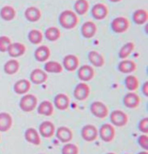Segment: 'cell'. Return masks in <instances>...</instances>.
I'll use <instances>...</instances> for the list:
<instances>
[{"instance_id":"cell-22","label":"cell","mask_w":148,"mask_h":154,"mask_svg":"<svg viewBox=\"0 0 148 154\" xmlns=\"http://www.w3.org/2000/svg\"><path fill=\"white\" fill-rule=\"evenodd\" d=\"M137 69V64L131 60L125 59L119 63L118 69L123 74H130L134 72Z\"/></svg>"},{"instance_id":"cell-7","label":"cell","mask_w":148,"mask_h":154,"mask_svg":"<svg viewBox=\"0 0 148 154\" xmlns=\"http://www.w3.org/2000/svg\"><path fill=\"white\" fill-rule=\"evenodd\" d=\"M81 136L87 142H92L97 138L98 130L93 125H86L82 129Z\"/></svg>"},{"instance_id":"cell-8","label":"cell","mask_w":148,"mask_h":154,"mask_svg":"<svg viewBox=\"0 0 148 154\" xmlns=\"http://www.w3.org/2000/svg\"><path fill=\"white\" fill-rule=\"evenodd\" d=\"M94 18L97 20H102L108 15V7L102 3H97L93 7L91 11Z\"/></svg>"},{"instance_id":"cell-6","label":"cell","mask_w":148,"mask_h":154,"mask_svg":"<svg viewBox=\"0 0 148 154\" xmlns=\"http://www.w3.org/2000/svg\"><path fill=\"white\" fill-rule=\"evenodd\" d=\"M100 136L102 140L104 142H111L115 136V130L114 127L109 123L102 125L100 129Z\"/></svg>"},{"instance_id":"cell-9","label":"cell","mask_w":148,"mask_h":154,"mask_svg":"<svg viewBox=\"0 0 148 154\" xmlns=\"http://www.w3.org/2000/svg\"><path fill=\"white\" fill-rule=\"evenodd\" d=\"M90 94V88L85 83H79L76 86L74 91V96L79 101H83L87 99Z\"/></svg>"},{"instance_id":"cell-41","label":"cell","mask_w":148,"mask_h":154,"mask_svg":"<svg viewBox=\"0 0 148 154\" xmlns=\"http://www.w3.org/2000/svg\"><path fill=\"white\" fill-rule=\"evenodd\" d=\"M112 2H114V3H116V2H120L122 0H109Z\"/></svg>"},{"instance_id":"cell-25","label":"cell","mask_w":148,"mask_h":154,"mask_svg":"<svg viewBox=\"0 0 148 154\" xmlns=\"http://www.w3.org/2000/svg\"><path fill=\"white\" fill-rule=\"evenodd\" d=\"M88 59L94 66L96 67H101L105 63L104 57L95 51H92L89 53Z\"/></svg>"},{"instance_id":"cell-21","label":"cell","mask_w":148,"mask_h":154,"mask_svg":"<svg viewBox=\"0 0 148 154\" xmlns=\"http://www.w3.org/2000/svg\"><path fill=\"white\" fill-rule=\"evenodd\" d=\"M31 88V84L29 81L22 79L17 81L14 85V91L17 94H23L28 92Z\"/></svg>"},{"instance_id":"cell-32","label":"cell","mask_w":148,"mask_h":154,"mask_svg":"<svg viewBox=\"0 0 148 154\" xmlns=\"http://www.w3.org/2000/svg\"><path fill=\"white\" fill-rule=\"evenodd\" d=\"M0 15L2 19L6 21L12 20L15 17V10L11 6H5L1 9Z\"/></svg>"},{"instance_id":"cell-10","label":"cell","mask_w":148,"mask_h":154,"mask_svg":"<svg viewBox=\"0 0 148 154\" xmlns=\"http://www.w3.org/2000/svg\"><path fill=\"white\" fill-rule=\"evenodd\" d=\"M63 66L68 71L72 72L78 69L79 65V60L75 54H68L63 59Z\"/></svg>"},{"instance_id":"cell-43","label":"cell","mask_w":148,"mask_h":154,"mask_svg":"<svg viewBox=\"0 0 148 154\" xmlns=\"http://www.w3.org/2000/svg\"><path fill=\"white\" fill-rule=\"evenodd\" d=\"M115 154V153H113V152H109V153H108V154Z\"/></svg>"},{"instance_id":"cell-5","label":"cell","mask_w":148,"mask_h":154,"mask_svg":"<svg viewBox=\"0 0 148 154\" xmlns=\"http://www.w3.org/2000/svg\"><path fill=\"white\" fill-rule=\"evenodd\" d=\"M112 123L117 127H123L128 122V116L121 110H114L110 116Z\"/></svg>"},{"instance_id":"cell-11","label":"cell","mask_w":148,"mask_h":154,"mask_svg":"<svg viewBox=\"0 0 148 154\" xmlns=\"http://www.w3.org/2000/svg\"><path fill=\"white\" fill-rule=\"evenodd\" d=\"M94 76V71L93 68L89 65H83L78 69V78L80 80L82 81H90L93 78Z\"/></svg>"},{"instance_id":"cell-39","label":"cell","mask_w":148,"mask_h":154,"mask_svg":"<svg viewBox=\"0 0 148 154\" xmlns=\"http://www.w3.org/2000/svg\"><path fill=\"white\" fill-rule=\"evenodd\" d=\"M138 143L143 149L147 151L148 149V137L146 134L140 136L138 138Z\"/></svg>"},{"instance_id":"cell-31","label":"cell","mask_w":148,"mask_h":154,"mask_svg":"<svg viewBox=\"0 0 148 154\" xmlns=\"http://www.w3.org/2000/svg\"><path fill=\"white\" fill-rule=\"evenodd\" d=\"M45 70L49 73L59 74L62 72L63 68L62 65L56 61H49L45 63L44 66Z\"/></svg>"},{"instance_id":"cell-44","label":"cell","mask_w":148,"mask_h":154,"mask_svg":"<svg viewBox=\"0 0 148 154\" xmlns=\"http://www.w3.org/2000/svg\"></svg>"},{"instance_id":"cell-40","label":"cell","mask_w":148,"mask_h":154,"mask_svg":"<svg viewBox=\"0 0 148 154\" xmlns=\"http://www.w3.org/2000/svg\"><path fill=\"white\" fill-rule=\"evenodd\" d=\"M142 93L143 94L148 97V82L146 81L142 86Z\"/></svg>"},{"instance_id":"cell-30","label":"cell","mask_w":148,"mask_h":154,"mask_svg":"<svg viewBox=\"0 0 148 154\" xmlns=\"http://www.w3.org/2000/svg\"><path fill=\"white\" fill-rule=\"evenodd\" d=\"M20 64L18 61L15 59L9 60L7 62L4 67V71L8 75H14L19 69Z\"/></svg>"},{"instance_id":"cell-13","label":"cell","mask_w":148,"mask_h":154,"mask_svg":"<svg viewBox=\"0 0 148 154\" xmlns=\"http://www.w3.org/2000/svg\"><path fill=\"white\" fill-rule=\"evenodd\" d=\"M30 80L35 85H41L47 80V75L45 71L40 69H35L30 74Z\"/></svg>"},{"instance_id":"cell-17","label":"cell","mask_w":148,"mask_h":154,"mask_svg":"<svg viewBox=\"0 0 148 154\" xmlns=\"http://www.w3.org/2000/svg\"><path fill=\"white\" fill-rule=\"evenodd\" d=\"M50 50L47 45H41L38 47L34 52L35 59L39 62H45L49 59L50 56Z\"/></svg>"},{"instance_id":"cell-18","label":"cell","mask_w":148,"mask_h":154,"mask_svg":"<svg viewBox=\"0 0 148 154\" xmlns=\"http://www.w3.org/2000/svg\"><path fill=\"white\" fill-rule=\"evenodd\" d=\"M54 103L56 108L59 110L63 111L68 108L70 100L66 94L60 93L55 96Z\"/></svg>"},{"instance_id":"cell-33","label":"cell","mask_w":148,"mask_h":154,"mask_svg":"<svg viewBox=\"0 0 148 154\" xmlns=\"http://www.w3.org/2000/svg\"><path fill=\"white\" fill-rule=\"evenodd\" d=\"M135 48V45L132 42H128L125 44L120 48L119 52V56L120 59H125L128 57L133 52Z\"/></svg>"},{"instance_id":"cell-28","label":"cell","mask_w":148,"mask_h":154,"mask_svg":"<svg viewBox=\"0 0 148 154\" xmlns=\"http://www.w3.org/2000/svg\"><path fill=\"white\" fill-rule=\"evenodd\" d=\"M45 36L48 41L55 42L60 38L61 31L56 27H50L45 30Z\"/></svg>"},{"instance_id":"cell-26","label":"cell","mask_w":148,"mask_h":154,"mask_svg":"<svg viewBox=\"0 0 148 154\" xmlns=\"http://www.w3.org/2000/svg\"><path fill=\"white\" fill-rule=\"evenodd\" d=\"M134 22L138 25H142L148 21V14L146 11L139 9L135 11L133 15Z\"/></svg>"},{"instance_id":"cell-2","label":"cell","mask_w":148,"mask_h":154,"mask_svg":"<svg viewBox=\"0 0 148 154\" xmlns=\"http://www.w3.org/2000/svg\"><path fill=\"white\" fill-rule=\"evenodd\" d=\"M37 98L33 94H28L24 95L21 99L19 106L24 112H30L35 109L37 106Z\"/></svg>"},{"instance_id":"cell-16","label":"cell","mask_w":148,"mask_h":154,"mask_svg":"<svg viewBox=\"0 0 148 154\" xmlns=\"http://www.w3.org/2000/svg\"><path fill=\"white\" fill-rule=\"evenodd\" d=\"M123 103L127 108H137L140 103V97L135 93H128L123 99Z\"/></svg>"},{"instance_id":"cell-34","label":"cell","mask_w":148,"mask_h":154,"mask_svg":"<svg viewBox=\"0 0 148 154\" xmlns=\"http://www.w3.org/2000/svg\"><path fill=\"white\" fill-rule=\"evenodd\" d=\"M140 85L138 78L134 75H128L125 79V85L126 88L130 91H136Z\"/></svg>"},{"instance_id":"cell-14","label":"cell","mask_w":148,"mask_h":154,"mask_svg":"<svg viewBox=\"0 0 148 154\" xmlns=\"http://www.w3.org/2000/svg\"><path fill=\"white\" fill-rule=\"evenodd\" d=\"M39 131L43 137L50 138L55 134V125L52 122L44 121L40 125Z\"/></svg>"},{"instance_id":"cell-29","label":"cell","mask_w":148,"mask_h":154,"mask_svg":"<svg viewBox=\"0 0 148 154\" xmlns=\"http://www.w3.org/2000/svg\"><path fill=\"white\" fill-rule=\"evenodd\" d=\"M74 7L75 12L79 15H84L89 11V3L87 0H77Z\"/></svg>"},{"instance_id":"cell-15","label":"cell","mask_w":148,"mask_h":154,"mask_svg":"<svg viewBox=\"0 0 148 154\" xmlns=\"http://www.w3.org/2000/svg\"><path fill=\"white\" fill-rule=\"evenodd\" d=\"M26 51V46L23 44L15 42L9 46L8 52L9 55L12 57H18L23 56Z\"/></svg>"},{"instance_id":"cell-42","label":"cell","mask_w":148,"mask_h":154,"mask_svg":"<svg viewBox=\"0 0 148 154\" xmlns=\"http://www.w3.org/2000/svg\"><path fill=\"white\" fill-rule=\"evenodd\" d=\"M138 154H148V153L147 151H142Z\"/></svg>"},{"instance_id":"cell-24","label":"cell","mask_w":148,"mask_h":154,"mask_svg":"<svg viewBox=\"0 0 148 154\" xmlns=\"http://www.w3.org/2000/svg\"><path fill=\"white\" fill-rule=\"evenodd\" d=\"M12 125V116L7 112L0 113V131L5 132L11 129Z\"/></svg>"},{"instance_id":"cell-36","label":"cell","mask_w":148,"mask_h":154,"mask_svg":"<svg viewBox=\"0 0 148 154\" xmlns=\"http://www.w3.org/2000/svg\"><path fill=\"white\" fill-rule=\"evenodd\" d=\"M79 148L75 144L68 143L62 148V154H78Z\"/></svg>"},{"instance_id":"cell-1","label":"cell","mask_w":148,"mask_h":154,"mask_svg":"<svg viewBox=\"0 0 148 154\" xmlns=\"http://www.w3.org/2000/svg\"><path fill=\"white\" fill-rule=\"evenodd\" d=\"M59 22L61 26L65 29L71 30L78 24L79 19L77 14L71 10H65L59 16Z\"/></svg>"},{"instance_id":"cell-35","label":"cell","mask_w":148,"mask_h":154,"mask_svg":"<svg viewBox=\"0 0 148 154\" xmlns=\"http://www.w3.org/2000/svg\"><path fill=\"white\" fill-rule=\"evenodd\" d=\"M28 38L31 44L34 45H38L43 40V34L40 30L33 29L29 32Z\"/></svg>"},{"instance_id":"cell-20","label":"cell","mask_w":148,"mask_h":154,"mask_svg":"<svg viewBox=\"0 0 148 154\" xmlns=\"http://www.w3.org/2000/svg\"><path fill=\"white\" fill-rule=\"evenodd\" d=\"M42 14L39 8L35 7H30L27 8L24 12L26 19L32 23L37 22L41 19Z\"/></svg>"},{"instance_id":"cell-27","label":"cell","mask_w":148,"mask_h":154,"mask_svg":"<svg viewBox=\"0 0 148 154\" xmlns=\"http://www.w3.org/2000/svg\"><path fill=\"white\" fill-rule=\"evenodd\" d=\"M53 111L54 108L52 103L47 100L41 103L38 107V114L42 116H52L53 113Z\"/></svg>"},{"instance_id":"cell-19","label":"cell","mask_w":148,"mask_h":154,"mask_svg":"<svg viewBox=\"0 0 148 154\" xmlns=\"http://www.w3.org/2000/svg\"><path fill=\"white\" fill-rule=\"evenodd\" d=\"M56 137L61 142L67 143L72 139L73 134L68 128L62 126L57 129L56 131Z\"/></svg>"},{"instance_id":"cell-23","label":"cell","mask_w":148,"mask_h":154,"mask_svg":"<svg viewBox=\"0 0 148 154\" xmlns=\"http://www.w3.org/2000/svg\"><path fill=\"white\" fill-rule=\"evenodd\" d=\"M25 139L27 141L35 146H39L41 144V139L38 131L34 128H29L26 130L24 134Z\"/></svg>"},{"instance_id":"cell-12","label":"cell","mask_w":148,"mask_h":154,"mask_svg":"<svg viewBox=\"0 0 148 154\" xmlns=\"http://www.w3.org/2000/svg\"><path fill=\"white\" fill-rule=\"evenodd\" d=\"M97 31V26L92 21H87L82 24L81 27L82 35L85 38H93L95 35Z\"/></svg>"},{"instance_id":"cell-4","label":"cell","mask_w":148,"mask_h":154,"mask_svg":"<svg viewBox=\"0 0 148 154\" xmlns=\"http://www.w3.org/2000/svg\"><path fill=\"white\" fill-rule=\"evenodd\" d=\"M90 111L98 118L104 119L108 115V107L101 101H94L90 106Z\"/></svg>"},{"instance_id":"cell-38","label":"cell","mask_w":148,"mask_h":154,"mask_svg":"<svg viewBox=\"0 0 148 154\" xmlns=\"http://www.w3.org/2000/svg\"><path fill=\"white\" fill-rule=\"evenodd\" d=\"M138 128L141 132L147 134L148 133V118H145L140 120Z\"/></svg>"},{"instance_id":"cell-3","label":"cell","mask_w":148,"mask_h":154,"mask_svg":"<svg viewBox=\"0 0 148 154\" xmlns=\"http://www.w3.org/2000/svg\"><path fill=\"white\" fill-rule=\"evenodd\" d=\"M128 20L123 16L115 18L111 23V28L113 32L117 34H122L127 31L130 27Z\"/></svg>"},{"instance_id":"cell-37","label":"cell","mask_w":148,"mask_h":154,"mask_svg":"<svg viewBox=\"0 0 148 154\" xmlns=\"http://www.w3.org/2000/svg\"><path fill=\"white\" fill-rule=\"evenodd\" d=\"M11 44L9 38L7 36L0 37V52H5L8 51V48Z\"/></svg>"}]
</instances>
